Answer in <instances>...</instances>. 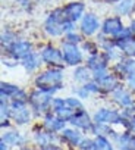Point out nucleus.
I'll return each mask as SVG.
<instances>
[{
	"label": "nucleus",
	"instance_id": "f257e3e1",
	"mask_svg": "<svg viewBox=\"0 0 135 150\" xmlns=\"http://www.w3.org/2000/svg\"><path fill=\"white\" fill-rule=\"evenodd\" d=\"M65 81V69L62 68H47L35 75L34 78V87L40 90L50 91L56 94L59 90L63 88Z\"/></svg>",
	"mask_w": 135,
	"mask_h": 150
},
{
	"label": "nucleus",
	"instance_id": "f03ea898",
	"mask_svg": "<svg viewBox=\"0 0 135 150\" xmlns=\"http://www.w3.org/2000/svg\"><path fill=\"white\" fill-rule=\"evenodd\" d=\"M54 99V94L46 90H40L35 88L30 93V100L28 105L31 106L32 112H35L37 115H47L49 112H51V102Z\"/></svg>",
	"mask_w": 135,
	"mask_h": 150
},
{
	"label": "nucleus",
	"instance_id": "7ed1b4c3",
	"mask_svg": "<svg viewBox=\"0 0 135 150\" xmlns=\"http://www.w3.org/2000/svg\"><path fill=\"white\" fill-rule=\"evenodd\" d=\"M94 75V81L98 86V90L101 94H112L117 87L122 86V80L113 71H104V72H98V74H93Z\"/></svg>",
	"mask_w": 135,
	"mask_h": 150
},
{
	"label": "nucleus",
	"instance_id": "20e7f679",
	"mask_svg": "<svg viewBox=\"0 0 135 150\" xmlns=\"http://www.w3.org/2000/svg\"><path fill=\"white\" fill-rule=\"evenodd\" d=\"M65 22V15H63V9L57 8L54 11H51L49 13V16L44 21V33L49 37H60L63 35V30L62 25Z\"/></svg>",
	"mask_w": 135,
	"mask_h": 150
},
{
	"label": "nucleus",
	"instance_id": "39448f33",
	"mask_svg": "<svg viewBox=\"0 0 135 150\" xmlns=\"http://www.w3.org/2000/svg\"><path fill=\"white\" fill-rule=\"evenodd\" d=\"M93 121L97 124H106V125H116V124H126V119L123 118L122 112L116 110V109H110V108H100L94 112L93 115Z\"/></svg>",
	"mask_w": 135,
	"mask_h": 150
},
{
	"label": "nucleus",
	"instance_id": "423d86ee",
	"mask_svg": "<svg viewBox=\"0 0 135 150\" xmlns=\"http://www.w3.org/2000/svg\"><path fill=\"white\" fill-rule=\"evenodd\" d=\"M43 63L47 65L49 68H62L65 69V60H63V54H62V49H57L51 44L44 46L40 50Z\"/></svg>",
	"mask_w": 135,
	"mask_h": 150
},
{
	"label": "nucleus",
	"instance_id": "0eeeda50",
	"mask_svg": "<svg viewBox=\"0 0 135 150\" xmlns=\"http://www.w3.org/2000/svg\"><path fill=\"white\" fill-rule=\"evenodd\" d=\"M62 54H63V60L66 66H72L77 68L79 65H82L84 62V53L82 49H79V46L75 44H69V43H63L62 41Z\"/></svg>",
	"mask_w": 135,
	"mask_h": 150
},
{
	"label": "nucleus",
	"instance_id": "6e6552de",
	"mask_svg": "<svg viewBox=\"0 0 135 150\" xmlns=\"http://www.w3.org/2000/svg\"><path fill=\"white\" fill-rule=\"evenodd\" d=\"M11 103V119L16 125H25L31 121L32 116V109L28 103Z\"/></svg>",
	"mask_w": 135,
	"mask_h": 150
},
{
	"label": "nucleus",
	"instance_id": "1a4fd4ad",
	"mask_svg": "<svg viewBox=\"0 0 135 150\" xmlns=\"http://www.w3.org/2000/svg\"><path fill=\"white\" fill-rule=\"evenodd\" d=\"M6 53L12 60L22 62L32 53V44L27 40H18L6 49Z\"/></svg>",
	"mask_w": 135,
	"mask_h": 150
},
{
	"label": "nucleus",
	"instance_id": "9d476101",
	"mask_svg": "<svg viewBox=\"0 0 135 150\" xmlns=\"http://www.w3.org/2000/svg\"><path fill=\"white\" fill-rule=\"evenodd\" d=\"M85 65L93 71V74H98V72H104L109 71L110 68V59L107 56L106 52L100 50L94 54H90L85 60Z\"/></svg>",
	"mask_w": 135,
	"mask_h": 150
},
{
	"label": "nucleus",
	"instance_id": "9b49d317",
	"mask_svg": "<svg viewBox=\"0 0 135 150\" xmlns=\"http://www.w3.org/2000/svg\"><path fill=\"white\" fill-rule=\"evenodd\" d=\"M51 112L59 116L60 119H63L65 122H69L77 113V110H74L69 105L66 103V99L65 97H54L53 102H51Z\"/></svg>",
	"mask_w": 135,
	"mask_h": 150
},
{
	"label": "nucleus",
	"instance_id": "f8f14e48",
	"mask_svg": "<svg viewBox=\"0 0 135 150\" xmlns=\"http://www.w3.org/2000/svg\"><path fill=\"white\" fill-rule=\"evenodd\" d=\"M123 28H125V25H123V21L120 16H110V18L104 19V22L101 24L100 34L104 37H109V38H116Z\"/></svg>",
	"mask_w": 135,
	"mask_h": 150
},
{
	"label": "nucleus",
	"instance_id": "ddd939ff",
	"mask_svg": "<svg viewBox=\"0 0 135 150\" xmlns=\"http://www.w3.org/2000/svg\"><path fill=\"white\" fill-rule=\"evenodd\" d=\"M98 28H101L100 21H98L97 15L93 12H87L84 15V18L79 21V30H81L82 35H85V37L94 35L98 31Z\"/></svg>",
	"mask_w": 135,
	"mask_h": 150
},
{
	"label": "nucleus",
	"instance_id": "4468645a",
	"mask_svg": "<svg viewBox=\"0 0 135 150\" xmlns=\"http://www.w3.org/2000/svg\"><path fill=\"white\" fill-rule=\"evenodd\" d=\"M110 99L115 105H117L120 109H126L132 105H135V100H134V96H132V91H129L126 87L120 86L117 87L112 94H110Z\"/></svg>",
	"mask_w": 135,
	"mask_h": 150
},
{
	"label": "nucleus",
	"instance_id": "2eb2a0df",
	"mask_svg": "<svg viewBox=\"0 0 135 150\" xmlns=\"http://www.w3.org/2000/svg\"><path fill=\"white\" fill-rule=\"evenodd\" d=\"M62 9H63V15L66 21L78 22L85 15V5L82 2H71V3L65 5Z\"/></svg>",
	"mask_w": 135,
	"mask_h": 150
},
{
	"label": "nucleus",
	"instance_id": "dca6fc26",
	"mask_svg": "<svg viewBox=\"0 0 135 150\" xmlns=\"http://www.w3.org/2000/svg\"><path fill=\"white\" fill-rule=\"evenodd\" d=\"M69 124H71L72 127L81 129V131H85V132H87V131H88V132H93V127H94V121H93V118L88 115L87 110H82V112L77 113V115L69 121Z\"/></svg>",
	"mask_w": 135,
	"mask_h": 150
},
{
	"label": "nucleus",
	"instance_id": "f3484780",
	"mask_svg": "<svg viewBox=\"0 0 135 150\" xmlns=\"http://www.w3.org/2000/svg\"><path fill=\"white\" fill-rule=\"evenodd\" d=\"M84 137H82V134H81V129H78V128H65V129H62L60 131V140L65 143V144H68V146H71V147H78L79 146V143H81V140H82Z\"/></svg>",
	"mask_w": 135,
	"mask_h": 150
},
{
	"label": "nucleus",
	"instance_id": "a211bd4d",
	"mask_svg": "<svg viewBox=\"0 0 135 150\" xmlns=\"http://www.w3.org/2000/svg\"><path fill=\"white\" fill-rule=\"evenodd\" d=\"M135 69V59H128V57H122L120 60L115 62L112 66V71L117 75L120 80H123L126 75Z\"/></svg>",
	"mask_w": 135,
	"mask_h": 150
},
{
	"label": "nucleus",
	"instance_id": "6ab92c4d",
	"mask_svg": "<svg viewBox=\"0 0 135 150\" xmlns=\"http://www.w3.org/2000/svg\"><path fill=\"white\" fill-rule=\"evenodd\" d=\"M65 124L66 122L60 119L59 116H56L53 112H49L43 118V128L50 132H60L62 129H65Z\"/></svg>",
	"mask_w": 135,
	"mask_h": 150
},
{
	"label": "nucleus",
	"instance_id": "aec40b11",
	"mask_svg": "<svg viewBox=\"0 0 135 150\" xmlns=\"http://www.w3.org/2000/svg\"><path fill=\"white\" fill-rule=\"evenodd\" d=\"M57 135H56V132H50V131H47V129H44V131H35L34 132V141H35V144L38 146V147H41V149H44V147H47V146H51V144H56V141H57Z\"/></svg>",
	"mask_w": 135,
	"mask_h": 150
},
{
	"label": "nucleus",
	"instance_id": "412c9836",
	"mask_svg": "<svg viewBox=\"0 0 135 150\" xmlns=\"http://www.w3.org/2000/svg\"><path fill=\"white\" fill-rule=\"evenodd\" d=\"M115 41H116V46L120 50V53L123 54V57L135 59V37L134 35L123 38V40H115Z\"/></svg>",
	"mask_w": 135,
	"mask_h": 150
},
{
	"label": "nucleus",
	"instance_id": "4be33fe9",
	"mask_svg": "<svg viewBox=\"0 0 135 150\" xmlns=\"http://www.w3.org/2000/svg\"><path fill=\"white\" fill-rule=\"evenodd\" d=\"M72 78H74L75 83H79V84L82 86V84H85V83L93 81L94 75H93V71H91L87 65H79V66H77V68L74 69Z\"/></svg>",
	"mask_w": 135,
	"mask_h": 150
},
{
	"label": "nucleus",
	"instance_id": "5701e85b",
	"mask_svg": "<svg viewBox=\"0 0 135 150\" xmlns=\"http://www.w3.org/2000/svg\"><path fill=\"white\" fill-rule=\"evenodd\" d=\"M21 65H22V68H24L28 74L37 71V69L43 65V59H41L40 52H32L27 59H24V60L21 62Z\"/></svg>",
	"mask_w": 135,
	"mask_h": 150
},
{
	"label": "nucleus",
	"instance_id": "b1692460",
	"mask_svg": "<svg viewBox=\"0 0 135 150\" xmlns=\"http://www.w3.org/2000/svg\"><path fill=\"white\" fill-rule=\"evenodd\" d=\"M9 119H11V103L9 99L0 97V125L2 128L9 127Z\"/></svg>",
	"mask_w": 135,
	"mask_h": 150
},
{
	"label": "nucleus",
	"instance_id": "393cba45",
	"mask_svg": "<svg viewBox=\"0 0 135 150\" xmlns=\"http://www.w3.org/2000/svg\"><path fill=\"white\" fill-rule=\"evenodd\" d=\"M135 11V0H122L116 5L117 16H129Z\"/></svg>",
	"mask_w": 135,
	"mask_h": 150
},
{
	"label": "nucleus",
	"instance_id": "a878e982",
	"mask_svg": "<svg viewBox=\"0 0 135 150\" xmlns=\"http://www.w3.org/2000/svg\"><path fill=\"white\" fill-rule=\"evenodd\" d=\"M2 140H5L9 146H24L25 144V137L21 132H18V131H9V132H6Z\"/></svg>",
	"mask_w": 135,
	"mask_h": 150
},
{
	"label": "nucleus",
	"instance_id": "bb28decb",
	"mask_svg": "<svg viewBox=\"0 0 135 150\" xmlns=\"http://www.w3.org/2000/svg\"><path fill=\"white\" fill-rule=\"evenodd\" d=\"M94 150H115V147L106 135H96L94 137Z\"/></svg>",
	"mask_w": 135,
	"mask_h": 150
},
{
	"label": "nucleus",
	"instance_id": "cd10ccee",
	"mask_svg": "<svg viewBox=\"0 0 135 150\" xmlns=\"http://www.w3.org/2000/svg\"><path fill=\"white\" fill-rule=\"evenodd\" d=\"M21 87L16 86V84H11V83H2L0 84V97H6V99H11Z\"/></svg>",
	"mask_w": 135,
	"mask_h": 150
},
{
	"label": "nucleus",
	"instance_id": "c85d7f7f",
	"mask_svg": "<svg viewBox=\"0 0 135 150\" xmlns=\"http://www.w3.org/2000/svg\"><path fill=\"white\" fill-rule=\"evenodd\" d=\"M28 100H30V94H28L24 88H19V90L9 99V102H13V103H28Z\"/></svg>",
	"mask_w": 135,
	"mask_h": 150
},
{
	"label": "nucleus",
	"instance_id": "c756f323",
	"mask_svg": "<svg viewBox=\"0 0 135 150\" xmlns=\"http://www.w3.org/2000/svg\"><path fill=\"white\" fill-rule=\"evenodd\" d=\"M81 47H82V52H87V53H88V56H90V54H94V53H97V52H100V46H98L97 41H90V40L82 41Z\"/></svg>",
	"mask_w": 135,
	"mask_h": 150
},
{
	"label": "nucleus",
	"instance_id": "7c9ffc66",
	"mask_svg": "<svg viewBox=\"0 0 135 150\" xmlns=\"http://www.w3.org/2000/svg\"><path fill=\"white\" fill-rule=\"evenodd\" d=\"M82 35L77 34V33H69V34H65V40L63 43H69V44H75V46H81L82 44Z\"/></svg>",
	"mask_w": 135,
	"mask_h": 150
},
{
	"label": "nucleus",
	"instance_id": "2f4dec72",
	"mask_svg": "<svg viewBox=\"0 0 135 150\" xmlns=\"http://www.w3.org/2000/svg\"><path fill=\"white\" fill-rule=\"evenodd\" d=\"M15 41H18V38H16V35H15L13 33L6 31V33H3V34H2V46L5 47V50H6L11 44H13Z\"/></svg>",
	"mask_w": 135,
	"mask_h": 150
},
{
	"label": "nucleus",
	"instance_id": "473e14b6",
	"mask_svg": "<svg viewBox=\"0 0 135 150\" xmlns=\"http://www.w3.org/2000/svg\"><path fill=\"white\" fill-rule=\"evenodd\" d=\"M123 81H125V86L128 87V90L135 94V69L131 71V72L126 75V77L123 78Z\"/></svg>",
	"mask_w": 135,
	"mask_h": 150
},
{
	"label": "nucleus",
	"instance_id": "72a5a7b5",
	"mask_svg": "<svg viewBox=\"0 0 135 150\" xmlns=\"http://www.w3.org/2000/svg\"><path fill=\"white\" fill-rule=\"evenodd\" d=\"M78 147L79 150H94V138H82Z\"/></svg>",
	"mask_w": 135,
	"mask_h": 150
},
{
	"label": "nucleus",
	"instance_id": "f704fd0d",
	"mask_svg": "<svg viewBox=\"0 0 135 150\" xmlns=\"http://www.w3.org/2000/svg\"><path fill=\"white\" fill-rule=\"evenodd\" d=\"M75 28H77V22L66 21V19H65V22H63V25H62L63 35H65V34H69V33H75Z\"/></svg>",
	"mask_w": 135,
	"mask_h": 150
},
{
	"label": "nucleus",
	"instance_id": "c9c22d12",
	"mask_svg": "<svg viewBox=\"0 0 135 150\" xmlns=\"http://www.w3.org/2000/svg\"><path fill=\"white\" fill-rule=\"evenodd\" d=\"M125 129L129 132V134H132V135H135V116H132L131 119H126V124H125Z\"/></svg>",
	"mask_w": 135,
	"mask_h": 150
},
{
	"label": "nucleus",
	"instance_id": "e433bc0d",
	"mask_svg": "<svg viewBox=\"0 0 135 150\" xmlns=\"http://www.w3.org/2000/svg\"><path fill=\"white\" fill-rule=\"evenodd\" d=\"M41 150H63V149L60 146H57V144H51V146H47V147H44Z\"/></svg>",
	"mask_w": 135,
	"mask_h": 150
},
{
	"label": "nucleus",
	"instance_id": "4c0bfd02",
	"mask_svg": "<svg viewBox=\"0 0 135 150\" xmlns=\"http://www.w3.org/2000/svg\"><path fill=\"white\" fill-rule=\"evenodd\" d=\"M8 149H9V144H8L5 140L0 141V150H8Z\"/></svg>",
	"mask_w": 135,
	"mask_h": 150
},
{
	"label": "nucleus",
	"instance_id": "58836bf2",
	"mask_svg": "<svg viewBox=\"0 0 135 150\" xmlns=\"http://www.w3.org/2000/svg\"><path fill=\"white\" fill-rule=\"evenodd\" d=\"M129 30H131L132 35L135 37V19H132V22H131V25H129Z\"/></svg>",
	"mask_w": 135,
	"mask_h": 150
},
{
	"label": "nucleus",
	"instance_id": "ea45409f",
	"mask_svg": "<svg viewBox=\"0 0 135 150\" xmlns=\"http://www.w3.org/2000/svg\"><path fill=\"white\" fill-rule=\"evenodd\" d=\"M106 3H112V5H117L119 2H122V0H104Z\"/></svg>",
	"mask_w": 135,
	"mask_h": 150
},
{
	"label": "nucleus",
	"instance_id": "a19ab883",
	"mask_svg": "<svg viewBox=\"0 0 135 150\" xmlns=\"http://www.w3.org/2000/svg\"><path fill=\"white\" fill-rule=\"evenodd\" d=\"M131 149L135 150V135H132V140H131Z\"/></svg>",
	"mask_w": 135,
	"mask_h": 150
},
{
	"label": "nucleus",
	"instance_id": "79ce46f5",
	"mask_svg": "<svg viewBox=\"0 0 135 150\" xmlns=\"http://www.w3.org/2000/svg\"><path fill=\"white\" fill-rule=\"evenodd\" d=\"M21 150H30V149H27V147H24V149H21Z\"/></svg>",
	"mask_w": 135,
	"mask_h": 150
}]
</instances>
